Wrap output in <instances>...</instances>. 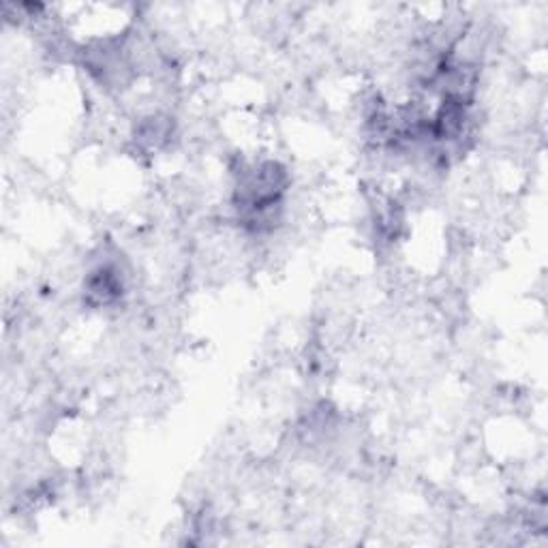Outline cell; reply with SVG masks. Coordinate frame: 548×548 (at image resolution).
Listing matches in <instances>:
<instances>
[{
  "label": "cell",
  "instance_id": "1",
  "mask_svg": "<svg viewBox=\"0 0 548 548\" xmlns=\"http://www.w3.org/2000/svg\"><path fill=\"white\" fill-rule=\"evenodd\" d=\"M116 266H99L97 270L90 272L86 281V296L95 304V307H108V304L120 300L125 294V283Z\"/></svg>",
  "mask_w": 548,
  "mask_h": 548
}]
</instances>
